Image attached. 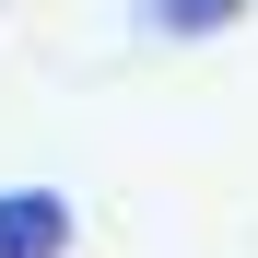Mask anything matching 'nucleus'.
<instances>
[{
	"label": "nucleus",
	"mask_w": 258,
	"mask_h": 258,
	"mask_svg": "<svg viewBox=\"0 0 258 258\" xmlns=\"http://www.w3.org/2000/svg\"><path fill=\"white\" fill-rule=\"evenodd\" d=\"M0 258H71V200L59 188H0Z\"/></svg>",
	"instance_id": "f257e3e1"
},
{
	"label": "nucleus",
	"mask_w": 258,
	"mask_h": 258,
	"mask_svg": "<svg viewBox=\"0 0 258 258\" xmlns=\"http://www.w3.org/2000/svg\"><path fill=\"white\" fill-rule=\"evenodd\" d=\"M235 12H246V0H164V24H176V35H188V24H235Z\"/></svg>",
	"instance_id": "f03ea898"
}]
</instances>
